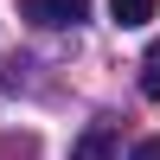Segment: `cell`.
Returning a JSON list of instances; mask_svg holds the SVG:
<instances>
[{
    "mask_svg": "<svg viewBox=\"0 0 160 160\" xmlns=\"http://www.w3.org/2000/svg\"><path fill=\"white\" fill-rule=\"evenodd\" d=\"M71 160H115V128H109V122H90L83 135H77Z\"/></svg>",
    "mask_w": 160,
    "mask_h": 160,
    "instance_id": "2",
    "label": "cell"
},
{
    "mask_svg": "<svg viewBox=\"0 0 160 160\" xmlns=\"http://www.w3.org/2000/svg\"><path fill=\"white\" fill-rule=\"evenodd\" d=\"M135 160H160V141H141V148H135Z\"/></svg>",
    "mask_w": 160,
    "mask_h": 160,
    "instance_id": "5",
    "label": "cell"
},
{
    "mask_svg": "<svg viewBox=\"0 0 160 160\" xmlns=\"http://www.w3.org/2000/svg\"><path fill=\"white\" fill-rule=\"evenodd\" d=\"M141 96H154V102H160V38L141 51Z\"/></svg>",
    "mask_w": 160,
    "mask_h": 160,
    "instance_id": "4",
    "label": "cell"
},
{
    "mask_svg": "<svg viewBox=\"0 0 160 160\" xmlns=\"http://www.w3.org/2000/svg\"><path fill=\"white\" fill-rule=\"evenodd\" d=\"M26 19L32 26H83L90 0H26Z\"/></svg>",
    "mask_w": 160,
    "mask_h": 160,
    "instance_id": "1",
    "label": "cell"
},
{
    "mask_svg": "<svg viewBox=\"0 0 160 160\" xmlns=\"http://www.w3.org/2000/svg\"><path fill=\"white\" fill-rule=\"evenodd\" d=\"M154 7H160V0H109L115 26H148V19H154Z\"/></svg>",
    "mask_w": 160,
    "mask_h": 160,
    "instance_id": "3",
    "label": "cell"
}]
</instances>
